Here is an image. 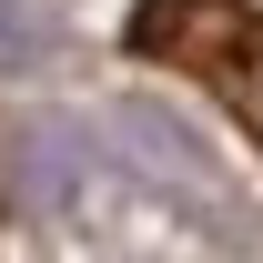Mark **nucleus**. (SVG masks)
I'll use <instances>...</instances> for the list:
<instances>
[{"label": "nucleus", "mask_w": 263, "mask_h": 263, "mask_svg": "<svg viewBox=\"0 0 263 263\" xmlns=\"http://www.w3.org/2000/svg\"><path fill=\"white\" fill-rule=\"evenodd\" d=\"M122 41L142 61H172L182 81H202L263 142V0H142Z\"/></svg>", "instance_id": "f257e3e1"}]
</instances>
